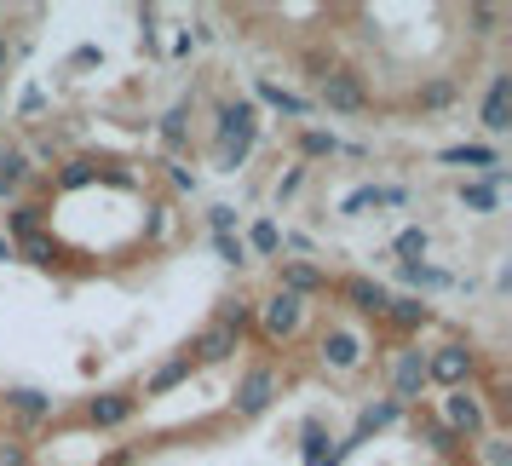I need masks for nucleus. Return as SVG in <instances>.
<instances>
[{"instance_id": "1", "label": "nucleus", "mask_w": 512, "mask_h": 466, "mask_svg": "<svg viewBox=\"0 0 512 466\" xmlns=\"http://www.w3.org/2000/svg\"><path fill=\"white\" fill-rule=\"evenodd\" d=\"M369 351H374V334L363 323H351V317H334V323L317 334V363H323L328 374H357L369 363Z\"/></svg>"}, {"instance_id": "2", "label": "nucleus", "mask_w": 512, "mask_h": 466, "mask_svg": "<svg viewBox=\"0 0 512 466\" xmlns=\"http://www.w3.org/2000/svg\"><path fill=\"white\" fill-rule=\"evenodd\" d=\"M311 81H317V98H311V104H323L334 116H363V110H369V87H363V75L346 70V64L311 58Z\"/></svg>"}, {"instance_id": "3", "label": "nucleus", "mask_w": 512, "mask_h": 466, "mask_svg": "<svg viewBox=\"0 0 512 466\" xmlns=\"http://www.w3.org/2000/svg\"><path fill=\"white\" fill-rule=\"evenodd\" d=\"M386 386H392V403L420 409V397L432 392V386H426V346H420V340H397V346L386 351Z\"/></svg>"}, {"instance_id": "4", "label": "nucleus", "mask_w": 512, "mask_h": 466, "mask_svg": "<svg viewBox=\"0 0 512 466\" xmlns=\"http://www.w3.org/2000/svg\"><path fill=\"white\" fill-rule=\"evenodd\" d=\"M305 317H311V305L294 300V294H271V300H254V334L265 346H288V340H300L305 334Z\"/></svg>"}, {"instance_id": "5", "label": "nucleus", "mask_w": 512, "mask_h": 466, "mask_svg": "<svg viewBox=\"0 0 512 466\" xmlns=\"http://www.w3.org/2000/svg\"><path fill=\"white\" fill-rule=\"evenodd\" d=\"M478 369H484V357H478V346H466V340H443L438 351H426V386H443V392L472 386Z\"/></svg>"}, {"instance_id": "6", "label": "nucleus", "mask_w": 512, "mask_h": 466, "mask_svg": "<svg viewBox=\"0 0 512 466\" xmlns=\"http://www.w3.org/2000/svg\"><path fill=\"white\" fill-rule=\"evenodd\" d=\"M277 397H282V369L277 363H248L242 380H236V392H231V415L236 420H259Z\"/></svg>"}, {"instance_id": "7", "label": "nucleus", "mask_w": 512, "mask_h": 466, "mask_svg": "<svg viewBox=\"0 0 512 466\" xmlns=\"http://www.w3.org/2000/svg\"><path fill=\"white\" fill-rule=\"evenodd\" d=\"M443 426L455 432L461 443H478L484 432H495L489 426V409H484V392L478 386H455V392H443Z\"/></svg>"}, {"instance_id": "8", "label": "nucleus", "mask_w": 512, "mask_h": 466, "mask_svg": "<svg viewBox=\"0 0 512 466\" xmlns=\"http://www.w3.org/2000/svg\"><path fill=\"white\" fill-rule=\"evenodd\" d=\"M334 300L346 305L351 317L380 323V317H386V305H392V288H386V282H374V277H363V271H351V277L334 282Z\"/></svg>"}, {"instance_id": "9", "label": "nucleus", "mask_w": 512, "mask_h": 466, "mask_svg": "<svg viewBox=\"0 0 512 466\" xmlns=\"http://www.w3.org/2000/svg\"><path fill=\"white\" fill-rule=\"evenodd\" d=\"M242 139H259V104L254 98H231L213 110V150L219 144H242Z\"/></svg>"}, {"instance_id": "10", "label": "nucleus", "mask_w": 512, "mask_h": 466, "mask_svg": "<svg viewBox=\"0 0 512 466\" xmlns=\"http://www.w3.org/2000/svg\"><path fill=\"white\" fill-rule=\"evenodd\" d=\"M236 351H242V334H231L225 323H213L208 317V328L185 346V357H190V369H219V363H231Z\"/></svg>"}, {"instance_id": "11", "label": "nucleus", "mask_w": 512, "mask_h": 466, "mask_svg": "<svg viewBox=\"0 0 512 466\" xmlns=\"http://www.w3.org/2000/svg\"><path fill=\"white\" fill-rule=\"evenodd\" d=\"M478 121H484L489 139H501L512 127V70H495L484 87V104H478Z\"/></svg>"}, {"instance_id": "12", "label": "nucleus", "mask_w": 512, "mask_h": 466, "mask_svg": "<svg viewBox=\"0 0 512 466\" xmlns=\"http://www.w3.org/2000/svg\"><path fill=\"white\" fill-rule=\"evenodd\" d=\"M277 288L311 305L317 294H328V271L323 265H311V259H277Z\"/></svg>"}, {"instance_id": "13", "label": "nucleus", "mask_w": 512, "mask_h": 466, "mask_svg": "<svg viewBox=\"0 0 512 466\" xmlns=\"http://www.w3.org/2000/svg\"><path fill=\"white\" fill-rule=\"evenodd\" d=\"M87 426H98V432H116V426H127V420L139 415V392H98L87 397Z\"/></svg>"}, {"instance_id": "14", "label": "nucleus", "mask_w": 512, "mask_h": 466, "mask_svg": "<svg viewBox=\"0 0 512 466\" xmlns=\"http://www.w3.org/2000/svg\"><path fill=\"white\" fill-rule=\"evenodd\" d=\"M0 409L18 420V426H41V420H52L58 403H52L47 392H35V386H6V392H0Z\"/></svg>"}, {"instance_id": "15", "label": "nucleus", "mask_w": 512, "mask_h": 466, "mask_svg": "<svg viewBox=\"0 0 512 466\" xmlns=\"http://www.w3.org/2000/svg\"><path fill=\"white\" fill-rule=\"evenodd\" d=\"M369 208L374 213H380V208H409V185H357L346 202H340L346 219H363Z\"/></svg>"}, {"instance_id": "16", "label": "nucleus", "mask_w": 512, "mask_h": 466, "mask_svg": "<svg viewBox=\"0 0 512 466\" xmlns=\"http://www.w3.org/2000/svg\"><path fill=\"white\" fill-rule=\"evenodd\" d=\"M397 420H409V409H403V403H392V397H374V403H363V409H357V426H351V438L369 443L374 432H392Z\"/></svg>"}, {"instance_id": "17", "label": "nucleus", "mask_w": 512, "mask_h": 466, "mask_svg": "<svg viewBox=\"0 0 512 466\" xmlns=\"http://www.w3.org/2000/svg\"><path fill=\"white\" fill-rule=\"evenodd\" d=\"M380 323L392 328L397 340H415L420 328L432 323V305H426V300H397V294H392V305H386V317H380Z\"/></svg>"}, {"instance_id": "18", "label": "nucleus", "mask_w": 512, "mask_h": 466, "mask_svg": "<svg viewBox=\"0 0 512 466\" xmlns=\"http://www.w3.org/2000/svg\"><path fill=\"white\" fill-rule=\"evenodd\" d=\"M254 98H259V104H271V110H277V116H288V121H305V116H311V98L277 87L271 75H259V81H254Z\"/></svg>"}, {"instance_id": "19", "label": "nucleus", "mask_w": 512, "mask_h": 466, "mask_svg": "<svg viewBox=\"0 0 512 466\" xmlns=\"http://www.w3.org/2000/svg\"><path fill=\"white\" fill-rule=\"evenodd\" d=\"M47 231V202H12V213H6V242L18 248V242H29V236Z\"/></svg>"}, {"instance_id": "20", "label": "nucleus", "mask_w": 512, "mask_h": 466, "mask_svg": "<svg viewBox=\"0 0 512 466\" xmlns=\"http://www.w3.org/2000/svg\"><path fill=\"white\" fill-rule=\"evenodd\" d=\"M409 420H415V438H420V443H432L438 455H466V443L455 438V432H449L438 415H426V409H409Z\"/></svg>"}, {"instance_id": "21", "label": "nucleus", "mask_w": 512, "mask_h": 466, "mask_svg": "<svg viewBox=\"0 0 512 466\" xmlns=\"http://www.w3.org/2000/svg\"><path fill=\"white\" fill-rule=\"evenodd\" d=\"M190 374H196V369H190V357L179 351V357H167L162 369H150V374H144V392H139V397H167L173 386H185Z\"/></svg>"}, {"instance_id": "22", "label": "nucleus", "mask_w": 512, "mask_h": 466, "mask_svg": "<svg viewBox=\"0 0 512 466\" xmlns=\"http://www.w3.org/2000/svg\"><path fill=\"white\" fill-rule=\"evenodd\" d=\"M35 179V162H29V150H0V196H18V190Z\"/></svg>"}, {"instance_id": "23", "label": "nucleus", "mask_w": 512, "mask_h": 466, "mask_svg": "<svg viewBox=\"0 0 512 466\" xmlns=\"http://www.w3.org/2000/svg\"><path fill=\"white\" fill-rule=\"evenodd\" d=\"M432 254V231L426 225H409V231L392 236V248H386V259H397V265H420V259Z\"/></svg>"}, {"instance_id": "24", "label": "nucleus", "mask_w": 512, "mask_h": 466, "mask_svg": "<svg viewBox=\"0 0 512 466\" xmlns=\"http://www.w3.org/2000/svg\"><path fill=\"white\" fill-rule=\"evenodd\" d=\"M242 242H248V259H277V254H282L277 219H265V213H259L254 225H248V236H242Z\"/></svg>"}, {"instance_id": "25", "label": "nucleus", "mask_w": 512, "mask_h": 466, "mask_svg": "<svg viewBox=\"0 0 512 466\" xmlns=\"http://www.w3.org/2000/svg\"><path fill=\"white\" fill-rule=\"evenodd\" d=\"M294 144H300L305 162H328V156H340V150H346V144L334 139L328 127H300V133H294Z\"/></svg>"}, {"instance_id": "26", "label": "nucleus", "mask_w": 512, "mask_h": 466, "mask_svg": "<svg viewBox=\"0 0 512 466\" xmlns=\"http://www.w3.org/2000/svg\"><path fill=\"white\" fill-rule=\"evenodd\" d=\"M397 277L409 282V288H426V294L455 288V277H449V271H438V265H426V259H420V265H397Z\"/></svg>"}, {"instance_id": "27", "label": "nucleus", "mask_w": 512, "mask_h": 466, "mask_svg": "<svg viewBox=\"0 0 512 466\" xmlns=\"http://www.w3.org/2000/svg\"><path fill=\"white\" fill-rule=\"evenodd\" d=\"M18 259H29V265H41V271H52V265H64V248L52 242L47 231L29 236V242H18Z\"/></svg>"}, {"instance_id": "28", "label": "nucleus", "mask_w": 512, "mask_h": 466, "mask_svg": "<svg viewBox=\"0 0 512 466\" xmlns=\"http://www.w3.org/2000/svg\"><path fill=\"white\" fill-rule=\"evenodd\" d=\"M455 196H461V208H466V213H495V208H501V190L484 185V179H466Z\"/></svg>"}, {"instance_id": "29", "label": "nucleus", "mask_w": 512, "mask_h": 466, "mask_svg": "<svg viewBox=\"0 0 512 466\" xmlns=\"http://www.w3.org/2000/svg\"><path fill=\"white\" fill-rule=\"evenodd\" d=\"M466 455H478L484 466H512V443L507 432H484L478 443H466Z\"/></svg>"}, {"instance_id": "30", "label": "nucleus", "mask_w": 512, "mask_h": 466, "mask_svg": "<svg viewBox=\"0 0 512 466\" xmlns=\"http://www.w3.org/2000/svg\"><path fill=\"white\" fill-rule=\"evenodd\" d=\"M449 104H455V81H449V75H432V81H420L415 110H449Z\"/></svg>"}, {"instance_id": "31", "label": "nucleus", "mask_w": 512, "mask_h": 466, "mask_svg": "<svg viewBox=\"0 0 512 466\" xmlns=\"http://www.w3.org/2000/svg\"><path fill=\"white\" fill-rule=\"evenodd\" d=\"M213 323H225L231 334H242V340H248V328H254V300H219Z\"/></svg>"}, {"instance_id": "32", "label": "nucleus", "mask_w": 512, "mask_h": 466, "mask_svg": "<svg viewBox=\"0 0 512 466\" xmlns=\"http://www.w3.org/2000/svg\"><path fill=\"white\" fill-rule=\"evenodd\" d=\"M162 139H167V150H185V139H190V98H179V104L162 116Z\"/></svg>"}, {"instance_id": "33", "label": "nucleus", "mask_w": 512, "mask_h": 466, "mask_svg": "<svg viewBox=\"0 0 512 466\" xmlns=\"http://www.w3.org/2000/svg\"><path fill=\"white\" fill-rule=\"evenodd\" d=\"M300 461H305V466H323V461H328V432H323V420H305V426H300Z\"/></svg>"}, {"instance_id": "34", "label": "nucleus", "mask_w": 512, "mask_h": 466, "mask_svg": "<svg viewBox=\"0 0 512 466\" xmlns=\"http://www.w3.org/2000/svg\"><path fill=\"white\" fill-rule=\"evenodd\" d=\"M254 144L259 139H242V144H219V150H213V162H219V173H236V167L248 162V156H254Z\"/></svg>"}, {"instance_id": "35", "label": "nucleus", "mask_w": 512, "mask_h": 466, "mask_svg": "<svg viewBox=\"0 0 512 466\" xmlns=\"http://www.w3.org/2000/svg\"><path fill=\"white\" fill-rule=\"evenodd\" d=\"M466 24H472V35H495V24H501V6H466Z\"/></svg>"}, {"instance_id": "36", "label": "nucleus", "mask_w": 512, "mask_h": 466, "mask_svg": "<svg viewBox=\"0 0 512 466\" xmlns=\"http://www.w3.org/2000/svg\"><path fill=\"white\" fill-rule=\"evenodd\" d=\"M213 254L225 259V265H248V242L242 236H213Z\"/></svg>"}, {"instance_id": "37", "label": "nucleus", "mask_w": 512, "mask_h": 466, "mask_svg": "<svg viewBox=\"0 0 512 466\" xmlns=\"http://www.w3.org/2000/svg\"><path fill=\"white\" fill-rule=\"evenodd\" d=\"M208 231L213 236H236V208L231 202H213L208 208Z\"/></svg>"}, {"instance_id": "38", "label": "nucleus", "mask_w": 512, "mask_h": 466, "mask_svg": "<svg viewBox=\"0 0 512 466\" xmlns=\"http://www.w3.org/2000/svg\"><path fill=\"white\" fill-rule=\"evenodd\" d=\"M300 190H305V167H288V173L277 179V202H294Z\"/></svg>"}, {"instance_id": "39", "label": "nucleus", "mask_w": 512, "mask_h": 466, "mask_svg": "<svg viewBox=\"0 0 512 466\" xmlns=\"http://www.w3.org/2000/svg\"><path fill=\"white\" fill-rule=\"evenodd\" d=\"M93 64H104V52L98 47H75L70 52V70H93Z\"/></svg>"}, {"instance_id": "40", "label": "nucleus", "mask_w": 512, "mask_h": 466, "mask_svg": "<svg viewBox=\"0 0 512 466\" xmlns=\"http://www.w3.org/2000/svg\"><path fill=\"white\" fill-rule=\"evenodd\" d=\"M167 167V179H173V190H196V173L190 167H179V162H162Z\"/></svg>"}, {"instance_id": "41", "label": "nucleus", "mask_w": 512, "mask_h": 466, "mask_svg": "<svg viewBox=\"0 0 512 466\" xmlns=\"http://www.w3.org/2000/svg\"><path fill=\"white\" fill-rule=\"evenodd\" d=\"M18 110H24V116H41V110H47V93H41V87H29V93L18 98Z\"/></svg>"}, {"instance_id": "42", "label": "nucleus", "mask_w": 512, "mask_h": 466, "mask_svg": "<svg viewBox=\"0 0 512 466\" xmlns=\"http://www.w3.org/2000/svg\"><path fill=\"white\" fill-rule=\"evenodd\" d=\"M0 466H29L24 443H0Z\"/></svg>"}, {"instance_id": "43", "label": "nucleus", "mask_w": 512, "mask_h": 466, "mask_svg": "<svg viewBox=\"0 0 512 466\" xmlns=\"http://www.w3.org/2000/svg\"><path fill=\"white\" fill-rule=\"evenodd\" d=\"M167 52H173V58H190V52H196V41H190V29H179V35H173V47H167Z\"/></svg>"}, {"instance_id": "44", "label": "nucleus", "mask_w": 512, "mask_h": 466, "mask_svg": "<svg viewBox=\"0 0 512 466\" xmlns=\"http://www.w3.org/2000/svg\"><path fill=\"white\" fill-rule=\"evenodd\" d=\"M98 466H133V449H110V455H104Z\"/></svg>"}, {"instance_id": "45", "label": "nucleus", "mask_w": 512, "mask_h": 466, "mask_svg": "<svg viewBox=\"0 0 512 466\" xmlns=\"http://www.w3.org/2000/svg\"><path fill=\"white\" fill-rule=\"evenodd\" d=\"M6 64H12V41L0 35V75H6Z\"/></svg>"}, {"instance_id": "46", "label": "nucleus", "mask_w": 512, "mask_h": 466, "mask_svg": "<svg viewBox=\"0 0 512 466\" xmlns=\"http://www.w3.org/2000/svg\"><path fill=\"white\" fill-rule=\"evenodd\" d=\"M6 259H18V248H12V242H6V236H0V265H6Z\"/></svg>"}]
</instances>
